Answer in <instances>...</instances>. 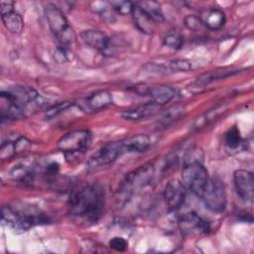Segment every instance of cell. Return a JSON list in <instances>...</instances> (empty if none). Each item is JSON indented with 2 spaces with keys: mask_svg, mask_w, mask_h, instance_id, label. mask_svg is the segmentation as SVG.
I'll use <instances>...</instances> for the list:
<instances>
[{
  "mask_svg": "<svg viewBox=\"0 0 254 254\" xmlns=\"http://www.w3.org/2000/svg\"><path fill=\"white\" fill-rule=\"evenodd\" d=\"M233 73V71H211L209 73H206V74H203L201 75L200 77H198L196 80H195V84L197 86H204L214 80H217L219 78H223L225 76H228V75H231Z\"/></svg>",
  "mask_w": 254,
  "mask_h": 254,
  "instance_id": "obj_28",
  "label": "cell"
},
{
  "mask_svg": "<svg viewBox=\"0 0 254 254\" xmlns=\"http://www.w3.org/2000/svg\"><path fill=\"white\" fill-rule=\"evenodd\" d=\"M91 144V133L88 130H74L64 135L57 143V148L62 151L66 159L80 157Z\"/></svg>",
  "mask_w": 254,
  "mask_h": 254,
  "instance_id": "obj_4",
  "label": "cell"
},
{
  "mask_svg": "<svg viewBox=\"0 0 254 254\" xmlns=\"http://www.w3.org/2000/svg\"><path fill=\"white\" fill-rule=\"evenodd\" d=\"M109 5L114 11H116L120 15L132 14L135 7V3H132L130 1H110Z\"/></svg>",
  "mask_w": 254,
  "mask_h": 254,
  "instance_id": "obj_29",
  "label": "cell"
},
{
  "mask_svg": "<svg viewBox=\"0 0 254 254\" xmlns=\"http://www.w3.org/2000/svg\"><path fill=\"white\" fill-rule=\"evenodd\" d=\"M112 94L108 90L102 89L95 91L94 93L87 96L83 102V109L86 112H96L108 105L112 104Z\"/></svg>",
  "mask_w": 254,
  "mask_h": 254,
  "instance_id": "obj_14",
  "label": "cell"
},
{
  "mask_svg": "<svg viewBox=\"0 0 254 254\" xmlns=\"http://www.w3.org/2000/svg\"><path fill=\"white\" fill-rule=\"evenodd\" d=\"M17 153L16 151V143L12 141H5L1 144L0 147V158L2 160H7L12 158L15 154Z\"/></svg>",
  "mask_w": 254,
  "mask_h": 254,
  "instance_id": "obj_31",
  "label": "cell"
},
{
  "mask_svg": "<svg viewBox=\"0 0 254 254\" xmlns=\"http://www.w3.org/2000/svg\"><path fill=\"white\" fill-rule=\"evenodd\" d=\"M0 113L2 119L11 121L24 119L27 115L26 111L12 99L7 90H2L0 93Z\"/></svg>",
  "mask_w": 254,
  "mask_h": 254,
  "instance_id": "obj_12",
  "label": "cell"
},
{
  "mask_svg": "<svg viewBox=\"0 0 254 254\" xmlns=\"http://www.w3.org/2000/svg\"><path fill=\"white\" fill-rule=\"evenodd\" d=\"M185 25L189 29L195 31V30H198L202 26V23H201L199 17L193 16V15H189L185 18Z\"/></svg>",
  "mask_w": 254,
  "mask_h": 254,
  "instance_id": "obj_34",
  "label": "cell"
},
{
  "mask_svg": "<svg viewBox=\"0 0 254 254\" xmlns=\"http://www.w3.org/2000/svg\"><path fill=\"white\" fill-rule=\"evenodd\" d=\"M35 176H36L35 167L33 165H27V164L17 165L10 172V177L13 180L24 182V183L33 182Z\"/></svg>",
  "mask_w": 254,
  "mask_h": 254,
  "instance_id": "obj_22",
  "label": "cell"
},
{
  "mask_svg": "<svg viewBox=\"0 0 254 254\" xmlns=\"http://www.w3.org/2000/svg\"><path fill=\"white\" fill-rule=\"evenodd\" d=\"M104 194L97 186H86L74 192L68 200L69 213L85 222H96L101 216Z\"/></svg>",
  "mask_w": 254,
  "mask_h": 254,
  "instance_id": "obj_1",
  "label": "cell"
},
{
  "mask_svg": "<svg viewBox=\"0 0 254 254\" xmlns=\"http://www.w3.org/2000/svg\"><path fill=\"white\" fill-rule=\"evenodd\" d=\"M2 22L5 28L13 34H20L23 31V28H24L23 18L19 13L15 11L2 15Z\"/></svg>",
  "mask_w": 254,
  "mask_h": 254,
  "instance_id": "obj_25",
  "label": "cell"
},
{
  "mask_svg": "<svg viewBox=\"0 0 254 254\" xmlns=\"http://www.w3.org/2000/svg\"><path fill=\"white\" fill-rule=\"evenodd\" d=\"M163 43L166 47H168L172 50H179L183 46L184 38H183V35L179 31L171 30L164 37Z\"/></svg>",
  "mask_w": 254,
  "mask_h": 254,
  "instance_id": "obj_27",
  "label": "cell"
},
{
  "mask_svg": "<svg viewBox=\"0 0 254 254\" xmlns=\"http://www.w3.org/2000/svg\"><path fill=\"white\" fill-rule=\"evenodd\" d=\"M185 112H186V108L184 105L177 104V105L170 107L168 110H166L163 113L162 117L158 121V126L163 127V128L169 127L174 122L179 120L185 114Z\"/></svg>",
  "mask_w": 254,
  "mask_h": 254,
  "instance_id": "obj_23",
  "label": "cell"
},
{
  "mask_svg": "<svg viewBox=\"0 0 254 254\" xmlns=\"http://www.w3.org/2000/svg\"><path fill=\"white\" fill-rule=\"evenodd\" d=\"M134 23L136 27L145 34H152L155 29V22L149 17L147 13H145L140 7L135 4L134 10L132 12Z\"/></svg>",
  "mask_w": 254,
  "mask_h": 254,
  "instance_id": "obj_20",
  "label": "cell"
},
{
  "mask_svg": "<svg viewBox=\"0 0 254 254\" xmlns=\"http://www.w3.org/2000/svg\"><path fill=\"white\" fill-rule=\"evenodd\" d=\"M123 153H142L151 146V139L145 134H138L121 140Z\"/></svg>",
  "mask_w": 254,
  "mask_h": 254,
  "instance_id": "obj_16",
  "label": "cell"
},
{
  "mask_svg": "<svg viewBox=\"0 0 254 254\" xmlns=\"http://www.w3.org/2000/svg\"><path fill=\"white\" fill-rule=\"evenodd\" d=\"M123 153L122 149V143L120 141H115V142H109L99 148L95 153H93L86 165L88 169L94 170L97 168L104 167L106 165L111 164L114 162L119 156H121Z\"/></svg>",
  "mask_w": 254,
  "mask_h": 254,
  "instance_id": "obj_9",
  "label": "cell"
},
{
  "mask_svg": "<svg viewBox=\"0 0 254 254\" xmlns=\"http://www.w3.org/2000/svg\"><path fill=\"white\" fill-rule=\"evenodd\" d=\"M128 242L123 237H113L109 241V247L116 250V251H124L127 249Z\"/></svg>",
  "mask_w": 254,
  "mask_h": 254,
  "instance_id": "obj_33",
  "label": "cell"
},
{
  "mask_svg": "<svg viewBox=\"0 0 254 254\" xmlns=\"http://www.w3.org/2000/svg\"><path fill=\"white\" fill-rule=\"evenodd\" d=\"M233 182L239 197L244 201H252L254 192L253 174L247 170H237L233 174Z\"/></svg>",
  "mask_w": 254,
  "mask_h": 254,
  "instance_id": "obj_11",
  "label": "cell"
},
{
  "mask_svg": "<svg viewBox=\"0 0 254 254\" xmlns=\"http://www.w3.org/2000/svg\"><path fill=\"white\" fill-rule=\"evenodd\" d=\"M155 170L152 164H145L129 173L123 180L119 191L124 195H130L135 190L148 186L154 178Z\"/></svg>",
  "mask_w": 254,
  "mask_h": 254,
  "instance_id": "obj_6",
  "label": "cell"
},
{
  "mask_svg": "<svg viewBox=\"0 0 254 254\" xmlns=\"http://www.w3.org/2000/svg\"><path fill=\"white\" fill-rule=\"evenodd\" d=\"M182 180L187 189L200 197L209 180V176L207 170L199 161H190L187 162L183 168Z\"/></svg>",
  "mask_w": 254,
  "mask_h": 254,
  "instance_id": "obj_5",
  "label": "cell"
},
{
  "mask_svg": "<svg viewBox=\"0 0 254 254\" xmlns=\"http://www.w3.org/2000/svg\"><path fill=\"white\" fill-rule=\"evenodd\" d=\"M82 41L91 49L98 52H104L109 45L108 37L98 30H85L80 34Z\"/></svg>",
  "mask_w": 254,
  "mask_h": 254,
  "instance_id": "obj_15",
  "label": "cell"
},
{
  "mask_svg": "<svg viewBox=\"0 0 254 254\" xmlns=\"http://www.w3.org/2000/svg\"><path fill=\"white\" fill-rule=\"evenodd\" d=\"M108 8H110V5L109 3H106V2H92L91 3V9L97 13V14H104Z\"/></svg>",
  "mask_w": 254,
  "mask_h": 254,
  "instance_id": "obj_35",
  "label": "cell"
},
{
  "mask_svg": "<svg viewBox=\"0 0 254 254\" xmlns=\"http://www.w3.org/2000/svg\"><path fill=\"white\" fill-rule=\"evenodd\" d=\"M159 109H160L159 105H157L153 102H148V103L140 105L136 108L123 111L121 113V116L126 120H131V121L141 120L143 118H146L148 116L155 114Z\"/></svg>",
  "mask_w": 254,
  "mask_h": 254,
  "instance_id": "obj_19",
  "label": "cell"
},
{
  "mask_svg": "<svg viewBox=\"0 0 254 254\" xmlns=\"http://www.w3.org/2000/svg\"><path fill=\"white\" fill-rule=\"evenodd\" d=\"M54 58H55V61L58 62L59 64H64V63H66V62L68 61L66 51H65V49L63 48V47L59 48V49L55 52Z\"/></svg>",
  "mask_w": 254,
  "mask_h": 254,
  "instance_id": "obj_36",
  "label": "cell"
},
{
  "mask_svg": "<svg viewBox=\"0 0 254 254\" xmlns=\"http://www.w3.org/2000/svg\"><path fill=\"white\" fill-rule=\"evenodd\" d=\"M169 67L173 71H187L191 68V64L188 60L179 59V60L170 62Z\"/></svg>",
  "mask_w": 254,
  "mask_h": 254,
  "instance_id": "obj_32",
  "label": "cell"
},
{
  "mask_svg": "<svg viewBox=\"0 0 254 254\" xmlns=\"http://www.w3.org/2000/svg\"><path fill=\"white\" fill-rule=\"evenodd\" d=\"M72 104L70 102L64 101V102H59L57 104L52 105L50 108L47 109L45 113V118L46 119H53L57 117L59 114H61L63 111H65L67 108H69Z\"/></svg>",
  "mask_w": 254,
  "mask_h": 254,
  "instance_id": "obj_30",
  "label": "cell"
},
{
  "mask_svg": "<svg viewBox=\"0 0 254 254\" xmlns=\"http://www.w3.org/2000/svg\"><path fill=\"white\" fill-rule=\"evenodd\" d=\"M147 94L151 98V102L159 106H162L170 102L176 96L177 91L171 86L159 85L149 88Z\"/></svg>",
  "mask_w": 254,
  "mask_h": 254,
  "instance_id": "obj_18",
  "label": "cell"
},
{
  "mask_svg": "<svg viewBox=\"0 0 254 254\" xmlns=\"http://www.w3.org/2000/svg\"><path fill=\"white\" fill-rule=\"evenodd\" d=\"M200 198L209 210L217 213L222 212L226 206V193L221 181L209 178Z\"/></svg>",
  "mask_w": 254,
  "mask_h": 254,
  "instance_id": "obj_7",
  "label": "cell"
},
{
  "mask_svg": "<svg viewBox=\"0 0 254 254\" xmlns=\"http://www.w3.org/2000/svg\"><path fill=\"white\" fill-rule=\"evenodd\" d=\"M1 15H5L14 11V2L13 1H1L0 3Z\"/></svg>",
  "mask_w": 254,
  "mask_h": 254,
  "instance_id": "obj_37",
  "label": "cell"
},
{
  "mask_svg": "<svg viewBox=\"0 0 254 254\" xmlns=\"http://www.w3.org/2000/svg\"><path fill=\"white\" fill-rule=\"evenodd\" d=\"M199 19L210 30H218L225 23V14L217 8H209L201 12Z\"/></svg>",
  "mask_w": 254,
  "mask_h": 254,
  "instance_id": "obj_17",
  "label": "cell"
},
{
  "mask_svg": "<svg viewBox=\"0 0 254 254\" xmlns=\"http://www.w3.org/2000/svg\"><path fill=\"white\" fill-rule=\"evenodd\" d=\"M2 222L16 231H27L31 227L47 223V218L40 211L28 209H14L11 206H3L1 214Z\"/></svg>",
  "mask_w": 254,
  "mask_h": 254,
  "instance_id": "obj_2",
  "label": "cell"
},
{
  "mask_svg": "<svg viewBox=\"0 0 254 254\" xmlns=\"http://www.w3.org/2000/svg\"><path fill=\"white\" fill-rule=\"evenodd\" d=\"M224 143H225L226 149L230 152H238V150L243 149L244 143L240 136L239 130L236 126H232L225 133Z\"/></svg>",
  "mask_w": 254,
  "mask_h": 254,
  "instance_id": "obj_24",
  "label": "cell"
},
{
  "mask_svg": "<svg viewBox=\"0 0 254 254\" xmlns=\"http://www.w3.org/2000/svg\"><path fill=\"white\" fill-rule=\"evenodd\" d=\"M45 15L52 33L63 48L70 46L75 42V33L68 25L64 12L60 8L54 4H48L45 8Z\"/></svg>",
  "mask_w": 254,
  "mask_h": 254,
  "instance_id": "obj_3",
  "label": "cell"
},
{
  "mask_svg": "<svg viewBox=\"0 0 254 254\" xmlns=\"http://www.w3.org/2000/svg\"><path fill=\"white\" fill-rule=\"evenodd\" d=\"M179 226L186 233H204L208 230V223L194 212L183 215L179 220Z\"/></svg>",
  "mask_w": 254,
  "mask_h": 254,
  "instance_id": "obj_13",
  "label": "cell"
},
{
  "mask_svg": "<svg viewBox=\"0 0 254 254\" xmlns=\"http://www.w3.org/2000/svg\"><path fill=\"white\" fill-rule=\"evenodd\" d=\"M225 110V105L220 104L217 105L215 107H212L210 109H208L207 111L203 112L202 114H200L198 117H196V119L194 120V122L191 125V129L192 130H199L201 128H203L204 126L208 125L210 122H212L213 120H215L221 113H223Z\"/></svg>",
  "mask_w": 254,
  "mask_h": 254,
  "instance_id": "obj_21",
  "label": "cell"
},
{
  "mask_svg": "<svg viewBox=\"0 0 254 254\" xmlns=\"http://www.w3.org/2000/svg\"><path fill=\"white\" fill-rule=\"evenodd\" d=\"M187 196L186 187L178 180L170 181L164 190V198L171 211H177L185 203Z\"/></svg>",
  "mask_w": 254,
  "mask_h": 254,
  "instance_id": "obj_10",
  "label": "cell"
},
{
  "mask_svg": "<svg viewBox=\"0 0 254 254\" xmlns=\"http://www.w3.org/2000/svg\"><path fill=\"white\" fill-rule=\"evenodd\" d=\"M7 91L12 99L18 105H20L26 111V113L42 107L46 102L44 97H42L34 88L30 86L16 85L10 87Z\"/></svg>",
  "mask_w": 254,
  "mask_h": 254,
  "instance_id": "obj_8",
  "label": "cell"
},
{
  "mask_svg": "<svg viewBox=\"0 0 254 254\" xmlns=\"http://www.w3.org/2000/svg\"><path fill=\"white\" fill-rule=\"evenodd\" d=\"M138 7H140L145 13L149 15V17L155 22L160 23L164 21V15L162 13L160 4L156 1H143L135 3Z\"/></svg>",
  "mask_w": 254,
  "mask_h": 254,
  "instance_id": "obj_26",
  "label": "cell"
}]
</instances>
